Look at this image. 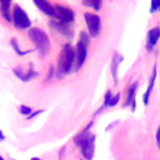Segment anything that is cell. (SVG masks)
<instances>
[{
	"mask_svg": "<svg viewBox=\"0 0 160 160\" xmlns=\"http://www.w3.org/2000/svg\"><path fill=\"white\" fill-rule=\"evenodd\" d=\"M91 125H92V121L82 131H80L74 139L75 144L80 148L81 154L86 160L92 159L94 150H95V135L92 132H89V129L91 128Z\"/></svg>",
	"mask_w": 160,
	"mask_h": 160,
	"instance_id": "1",
	"label": "cell"
},
{
	"mask_svg": "<svg viewBox=\"0 0 160 160\" xmlns=\"http://www.w3.org/2000/svg\"><path fill=\"white\" fill-rule=\"evenodd\" d=\"M75 61V50L70 44H65L58 59V78H62L65 74L70 72Z\"/></svg>",
	"mask_w": 160,
	"mask_h": 160,
	"instance_id": "2",
	"label": "cell"
},
{
	"mask_svg": "<svg viewBox=\"0 0 160 160\" xmlns=\"http://www.w3.org/2000/svg\"><path fill=\"white\" fill-rule=\"evenodd\" d=\"M89 35L85 31H81L79 35V40L76 44V49H75V70H79L85 60H86V55H88V48H89Z\"/></svg>",
	"mask_w": 160,
	"mask_h": 160,
	"instance_id": "3",
	"label": "cell"
},
{
	"mask_svg": "<svg viewBox=\"0 0 160 160\" xmlns=\"http://www.w3.org/2000/svg\"><path fill=\"white\" fill-rule=\"evenodd\" d=\"M29 38L40 51H42V52L48 51V49L50 46V40L44 30H41L39 28H31L29 30Z\"/></svg>",
	"mask_w": 160,
	"mask_h": 160,
	"instance_id": "4",
	"label": "cell"
},
{
	"mask_svg": "<svg viewBox=\"0 0 160 160\" xmlns=\"http://www.w3.org/2000/svg\"><path fill=\"white\" fill-rule=\"evenodd\" d=\"M84 19L86 22V28L89 31V35L91 38H96L100 32L101 29V19L100 16H98L96 14L92 12H85L84 14Z\"/></svg>",
	"mask_w": 160,
	"mask_h": 160,
	"instance_id": "5",
	"label": "cell"
},
{
	"mask_svg": "<svg viewBox=\"0 0 160 160\" xmlns=\"http://www.w3.org/2000/svg\"><path fill=\"white\" fill-rule=\"evenodd\" d=\"M12 21H14L15 26L19 28V29H28L31 25V21L29 19L28 14L19 5H15L14 6V10H12Z\"/></svg>",
	"mask_w": 160,
	"mask_h": 160,
	"instance_id": "6",
	"label": "cell"
},
{
	"mask_svg": "<svg viewBox=\"0 0 160 160\" xmlns=\"http://www.w3.org/2000/svg\"><path fill=\"white\" fill-rule=\"evenodd\" d=\"M54 9H55V18L58 19V21H60L62 24H69V22L74 21L75 14H74V11L70 8H68L65 5L55 4Z\"/></svg>",
	"mask_w": 160,
	"mask_h": 160,
	"instance_id": "7",
	"label": "cell"
},
{
	"mask_svg": "<svg viewBox=\"0 0 160 160\" xmlns=\"http://www.w3.org/2000/svg\"><path fill=\"white\" fill-rule=\"evenodd\" d=\"M159 39H160V28L155 26V28L150 29L148 32V36H146V49L149 51L152 50V48L156 45Z\"/></svg>",
	"mask_w": 160,
	"mask_h": 160,
	"instance_id": "8",
	"label": "cell"
},
{
	"mask_svg": "<svg viewBox=\"0 0 160 160\" xmlns=\"http://www.w3.org/2000/svg\"><path fill=\"white\" fill-rule=\"evenodd\" d=\"M138 85H139L138 81H134V82L130 85L129 91H128V96H126V101H125V104H124V108L131 105V111H135V108H136V104H135V94H136Z\"/></svg>",
	"mask_w": 160,
	"mask_h": 160,
	"instance_id": "9",
	"label": "cell"
},
{
	"mask_svg": "<svg viewBox=\"0 0 160 160\" xmlns=\"http://www.w3.org/2000/svg\"><path fill=\"white\" fill-rule=\"evenodd\" d=\"M34 4L39 8V10H41L44 14L49 15V16H55V9L54 5H51L50 2L45 1V0H34Z\"/></svg>",
	"mask_w": 160,
	"mask_h": 160,
	"instance_id": "10",
	"label": "cell"
},
{
	"mask_svg": "<svg viewBox=\"0 0 160 160\" xmlns=\"http://www.w3.org/2000/svg\"><path fill=\"white\" fill-rule=\"evenodd\" d=\"M156 75H158V70H156V65L154 66L152 69V72H151V76H150V81H149V85H148V89L142 96V100H144V105H148L149 104V98H150V94L152 91V88H154V84H155V79H156Z\"/></svg>",
	"mask_w": 160,
	"mask_h": 160,
	"instance_id": "11",
	"label": "cell"
},
{
	"mask_svg": "<svg viewBox=\"0 0 160 160\" xmlns=\"http://www.w3.org/2000/svg\"><path fill=\"white\" fill-rule=\"evenodd\" d=\"M122 61V55H120L119 52H115L114 54V58H112V61H111V65H110V70H111V74H112V79H114V84L116 85L118 84V66L119 64Z\"/></svg>",
	"mask_w": 160,
	"mask_h": 160,
	"instance_id": "12",
	"label": "cell"
},
{
	"mask_svg": "<svg viewBox=\"0 0 160 160\" xmlns=\"http://www.w3.org/2000/svg\"><path fill=\"white\" fill-rule=\"evenodd\" d=\"M10 1L9 0H1L0 1V10H1V14H2V16L5 18V20L6 21H12L11 20V16H10V14H9V8H10Z\"/></svg>",
	"mask_w": 160,
	"mask_h": 160,
	"instance_id": "13",
	"label": "cell"
},
{
	"mask_svg": "<svg viewBox=\"0 0 160 160\" xmlns=\"http://www.w3.org/2000/svg\"><path fill=\"white\" fill-rule=\"evenodd\" d=\"M50 26H52V28H55L58 31H60V32H62L64 35H66V36H71L72 35V32L70 31V29L68 28V24H62V22H60V21H58V22H50Z\"/></svg>",
	"mask_w": 160,
	"mask_h": 160,
	"instance_id": "14",
	"label": "cell"
},
{
	"mask_svg": "<svg viewBox=\"0 0 160 160\" xmlns=\"http://www.w3.org/2000/svg\"><path fill=\"white\" fill-rule=\"evenodd\" d=\"M82 5H85V6H89V8H92L94 10H100V8H101V1L100 0H85V1H82Z\"/></svg>",
	"mask_w": 160,
	"mask_h": 160,
	"instance_id": "15",
	"label": "cell"
},
{
	"mask_svg": "<svg viewBox=\"0 0 160 160\" xmlns=\"http://www.w3.org/2000/svg\"><path fill=\"white\" fill-rule=\"evenodd\" d=\"M112 96H114V95H112V92H111L110 90H108V91H106V94H105V96H104V105L99 109V111H101V110H102V109H105V108H109V105H110V101H111ZM99 111H98V112H99Z\"/></svg>",
	"mask_w": 160,
	"mask_h": 160,
	"instance_id": "16",
	"label": "cell"
},
{
	"mask_svg": "<svg viewBox=\"0 0 160 160\" xmlns=\"http://www.w3.org/2000/svg\"><path fill=\"white\" fill-rule=\"evenodd\" d=\"M19 111H20V114H22V115H25V116L28 118L29 115H31L32 109H31V108H29V106H26V105H20Z\"/></svg>",
	"mask_w": 160,
	"mask_h": 160,
	"instance_id": "17",
	"label": "cell"
},
{
	"mask_svg": "<svg viewBox=\"0 0 160 160\" xmlns=\"http://www.w3.org/2000/svg\"><path fill=\"white\" fill-rule=\"evenodd\" d=\"M156 10H160V0H152L150 5V14L155 12Z\"/></svg>",
	"mask_w": 160,
	"mask_h": 160,
	"instance_id": "18",
	"label": "cell"
},
{
	"mask_svg": "<svg viewBox=\"0 0 160 160\" xmlns=\"http://www.w3.org/2000/svg\"><path fill=\"white\" fill-rule=\"evenodd\" d=\"M10 44H11V46L14 48V50L16 51V54H19V55H24V54H26V52H21V51H20V49H19V46H18V42H16V39H11Z\"/></svg>",
	"mask_w": 160,
	"mask_h": 160,
	"instance_id": "19",
	"label": "cell"
},
{
	"mask_svg": "<svg viewBox=\"0 0 160 160\" xmlns=\"http://www.w3.org/2000/svg\"><path fill=\"white\" fill-rule=\"evenodd\" d=\"M14 74L21 80V81H25V74L22 72V70L21 69H19V68H16V69H14Z\"/></svg>",
	"mask_w": 160,
	"mask_h": 160,
	"instance_id": "20",
	"label": "cell"
},
{
	"mask_svg": "<svg viewBox=\"0 0 160 160\" xmlns=\"http://www.w3.org/2000/svg\"><path fill=\"white\" fill-rule=\"evenodd\" d=\"M119 100H120V94H116V95H114V96H112V99H111V101H110V105H109V108H114L115 105H118Z\"/></svg>",
	"mask_w": 160,
	"mask_h": 160,
	"instance_id": "21",
	"label": "cell"
},
{
	"mask_svg": "<svg viewBox=\"0 0 160 160\" xmlns=\"http://www.w3.org/2000/svg\"><path fill=\"white\" fill-rule=\"evenodd\" d=\"M42 111H44V110H38V111H35V112H31V115H29V116H28L26 119H28V120H30V119H32V118H35L36 115H39V114H41Z\"/></svg>",
	"mask_w": 160,
	"mask_h": 160,
	"instance_id": "22",
	"label": "cell"
},
{
	"mask_svg": "<svg viewBox=\"0 0 160 160\" xmlns=\"http://www.w3.org/2000/svg\"><path fill=\"white\" fill-rule=\"evenodd\" d=\"M156 145H158V148L160 149V126H159V129H158V131H156Z\"/></svg>",
	"mask_w": 160,
	"mask_h": 160,
	"instance_id": "23",
	"label": "cell"
},
{
	"mask_svg": "<svg viewBox=\"0 0 160 160\" xmlns=\"http://www.w3.org/2000/svg\"><path fill=\"white\" fill-rule=\"evenodd\" d=\"M52 74H54V68H52V66H50V71H49V75H48V80L52 76Z\"/></svg>",
	"mask_w": 160,
	"mask_h": 160,
	"instance_id": "24",
	"label": "cell"
},
{
	"mask_svg": "<svg viewBox=\"0 0 160 160\" xmlns=\"http://www.w3.org/2000/svg\"><path fill=\"white\" fill-rule=\"evenodd\" d=\"M4 139H5V136H4V134H2V132H1V130H0V141H2Z\"/></svg>",
	"mask_w": 160,
	"mask_h": 160,
	"instance_id": "25",
	"label": "cell"
},
{
	"mask_svg": "<svg viewBox=\"0 0 160 160\" xmlns=\"http://www.w3.org/2000/svg\"><path fill=\"white\" fill-rule=\"evenodd\" d=\"M31 160H41V159H39V158H31Z\"/></svg>",
	"mask_w": 160,
	"mask_h": 160,
	"instance_id": "26",
	"label": "cell"
},
{
	"mask_svg": "<svg viewBox=\"0 0 160 160\" xmlns=\"http://www.w3.org/2000/svg\"><path fill=\"white\" fill-rule=\"evenodd\" d=\"M0 160H4V159H2V158H1V156H0Z\"/></svg>",
	"mask_w": 160,
	"mask_h": 160,
	"instance_id": "27",
	"label": "cell"
}]
</instances>
